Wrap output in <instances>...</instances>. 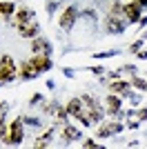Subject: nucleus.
I'll return each mask as SVG.
<instances>
[{"instance_id": "19", "label": "nucleus", "mask_w": 147, "mask_h": 149, "mask_svg": "<svg viewBox=\"0 0 147 149\" xmlns=\"http://www.w3.org/2000/svg\"><path fill=\"white\" fill-rule=\"evenodd\" d=\"M132 87L141 89V91H147V82L143 80V78H138V76H134V78H132Z\"/></svg>"}, {"instance_id": "7", "label": "nucleus", "mask_w": 147, "mask_h": 149, "mask_svg": "<svg viewBox=\"0 0 147 149\" xmlns=\"http://www.w3.org/2000/svg\"><path fill=\"white\" fill-rule=\"evenodd\" d=\"M29 62L38 69V74H45V71H49V69L54 67V65H51V56H43V54H36Z\"/></svg>"}, {"instance_id": "17", "label": "nucleus", "mask_w": 147, "mask_h": 149, "mask_svg": "<svg viewBox=\"0 0 147 149\" xmlns=\"http://www.w3.org/2000/svg\"><path fill=\"white\" fill-rule=\"evenodd\" d=\"M13 13H16L13 2H0V16H13Z\"/></svg>"}, {"instance_id": "36", "label": "nucleus", "mask_w": 147, "mask_h": 149, "mask_svg": "<svg viewBox=\"0 0 147 149\" xmlns=\"http://www.w3.org/2000/svg\"><path fill=\"white\" fill-rule=\"evenodd\" d=\"M2 111H7V102H0V113Z\"/></svg>"}, {"instance_id": "22", "label": "nucleus", "mask_w": 147, "mask_h": 149, "mask_svg": "<svg viewBox=\"0 0 147 149\" xmlns=\"http://www.w3.org/2000/svg\"><path fill=\"white\" fill-rule=\"evenodd\" d=\"M56 7H58V0H49V2H47V13H49V16H54V13H56Z\"/></svg>"}, {"instance_id": "20", "label": "nucleus", "mask_w": 147, "mask_h": 149, "mask_svg": "<svg viewBox=\"0 0 147 149\" xmlns=\"http://www.w3.org/2000/svg\"><path fill=\"white\" fill-rule=\"evenodd\" d=\"M118 51H96L94 54V58H98V60H105V58H114Z\"/></svg>"}, {"instance_id": "6", "label": "nucleus", "mask_w": 147, "mask_h": 149, "mask_svg": "<svg viewBox=\"0 0 147 149\" xmlns=\"http://www.w3.org/2000/svg\"><path fill=\"white\" fill-rule=\"evenodd\" d=\"M123 13H125V18H127V22L132 25V22H138V18H141V7L136 5L134 0L132 2H127V5H123Z\"/></svg>"}, {"instance_id": "21", "label": "nucleus", "mask_w": 147, "mask_h": 149, "mask_svg": "<svg viewBox=\"0 0 147 149\" xmlns=\"http://www.w3.org/2000/svg\"><path fill=\"white\" fill-rule=\"evenodd\" d=\"M145 40H147V38H141V40H136V42L129 47V51H132V54H138V51L143 49V42H145Z\"/></svg>"}, {"instance_id": "31", "label": "nucleus", "mask_w": 147, "mask_h": 149, "mask_svg": "<svg viewBox=\"0 0 147 149\" xmlns=\"http://www.w3.org/2000/svg\"><path fill=\"white\" fill-rule=\"evenodd\" d=\"M123 69V71H129V74H134L136 76V67H134V65H125V67H120Z\"/></svg>"}, {"instance_id": "2", "label": "nucleus", "mask_w": 147, "mask_h": 149, "mask_svg": "<svg viewBox=\"0 0 147 149\" xmlns=\"http://www.w3.org/2000/svg\"><path fill=\"white\" fill-rule=\"evenodd\" d=\"M22 118H16L11 125H9V129H7V136H5V143L9 145H20L22 143Z\"/></svg>"}, {"instance_id": "34", "label": "nucleus", "mask_w": 147, "mask_h": 149, "mask_svg": "<svg viewBox=\"0 0 147 149\" xmlns=\"http://www.w3.org/2000/svg\"><path fill=\"white\" fill-rule=\"evenodd\" d=\"M92 71H94L96 76H100V74H103V67H92Z\"/></svg>"}, {"instance_id": "14", "label": "nucleus", "mask_w": 147, "mask_h": 149, "mask_svg": "<svg viewBox=\"0 0 147 149\" xmlns=\"http://www.w3.org/2000/svg\"><path fill=\"white\" fill-rule=\"evenodd\" d=\"M65 109H67V113H71V116H80V113H83V100L80 98H71Z\"/></svg>"}, {"instance_id": "15", "label": "nucleus", "mask_w": 147, "mask_h": 149, "mask_svg": "<svg viewBox=\"0 0 147 149\" xmlns=\"http://www.w3.org/2000/svg\"><path fill=\"white\" fill-rule=\"evenodd\" d=\"M74 138H80V131L76 129V127H71V125L65 123V129H62V140H74Z\"/></svg>"}, {"instance_id": "30", "label": "nucleus", "mask_w": 147, "mask_h": 149, "mask_svg": "<svg viewBox=\"0 0 147 149\" xmlns=\"http://www.w3.org/2000/svg\"><path fill=\"white\" fill-rule=\"evenodd\" d=\"M83 147H85V149H89V147H92V149H96V147H100V145H98V143H94V140H85V143H83Z\"/></svg>"}, {"instance_id": "10", "label": "nucleus", "mask_w": 147, "mask_h": 149, "mask_svg": "<svg viewBox=\"0 0 147 149\" xmlns=\"http://www.w3.org/2000/svg\"><path fill=\"white\" fill-rule=\"evenodd\" d=\"M20 78L22 80H34V78H38V69L31 65V62H24V65H20Z\"/></svg>"}, {"instance_id": "24", "label": "nucleus", "mask_w": 147, "mask_h": 149, "mask_svg": "<svg viewBox=\"0 0 147 149\" xmlns=\"http://www.w3.org/2000/svg\"><path fill=\"white\" fill-rule=\"evenodd\" d=\"M83 18L94 22V20H96V11H94V9H85V11H83Z\"/></svg>"}, {"instance_id": "1", "label": "nucleus", "mask_w": 147, "mask_h": 149, "mask_svg": "<svg viewBox=\"0 0 147 149\" xmlns=\"http://www.w3.org/2000/svg\"><path fill=\"white\" fill-rule=\"evenodd\" d=\"M127 25L129 22L125 18V13H107V18H105V27L109 33H123Z\"/></svg>"}, {"instance_id": "32", "label": "nucleus", "mask_w": 147, "mask_h": 149, "mask_svg": "<svg viewBox=\"0 0 147 149\" xmlns=\"http://www.w3.org/2000/svg\"><path fill=\"white\" fill-rule=\"evenodd\" d=\"M134 2L141 7V9H147V0H134Z\"/></svg>"}, {"instance_id": "27", "label": "nucleus", "mask_w": 147, "mask_h": 149, "mask_svg": "<svg viewBox=\"0 0 147 149\" xmlns=\"http://www.w3.org/2000/svg\"><path fill=\"white\" fill-rule=\"evenodd\" d=\"M111 2H114V0H96V5H98V7H103L105 11H109V7H111Z\"/></svg>"}, {"instance_id": "26", "label": "nucleus", "mask_w": 147, "mask_h": 149, "mask_svg": "<svg viewBox=\"0 0 147 149\" xmlns=\"http://www.w3.org/2000/svg\"><path fill=\"white\" fill-rule=\"evenodd\" d=\"M43 93H34V96H31V100H29V105H34V107H36L38 105V102H43Z\"/></svg>"}, {"instance_id": "25", "label": "nucleus", "mask_w": 147, "mask_h": 149, "mask_svg": "<svg viewBox=\"0 0 147 149\" xmlns=\"http://www.w3.org/2000/svg\"><path fill=\"white\" fill-rule=\"evenodd\" d=\"M22 123L31 125V127H40V120H38V118H31V116H27V118H22Z\"/></svg>"}, {"instance_id": "9", "label": "nucleus", "mask_w": 147, "mask_h": 149, "mask_svg": "<svg viewBox=\"0 0 147 149\" xmlns=\"http://www.w3.org/2000/svg\"><path fill=\"white\" fill-rule=\"evenodd\" d=\"M18 29H20V36H22V38H36L38 33H40V25H38L36 20L24 22V25H20Z\"/></svg>"}, {"instance_id": "16", "label": "nucleus", "mask_w": 147, "mask_h": 149, "mask_svg": "<svg viewBox=\"0 0 147 149\" xmlns=\"http://www.w3.org/2000/svg\"><path fill=\"white\" fill-rule=\"evenodd\" d=\"M87 116H89V120H92V123H100V120H103V116H105V111H103L98 105H94V107H89V113H87Z\"/></svg>"}, {"instance_id": "23", "label": "nucleus", "mask_w": 147, "mask_h": 149, "mask_svg": "<svg viewBox=\"0 0 147 149\" xmlns=\"http://www.w3.org/2000/svg\"><path fill=\"white\" fill-rule=\"evenodd\" d=\"M80 100H83L87 107H94V105H96V98H94V96H89V93H85V96H83Z\"/></svg>"}, {"instance_id": "5", "label": "nucleus", "mask_w": 147, "mask_h": 149, "mask_svg": "<svg viewBox=\"0 0 147 149\" xmlns=\"http://www.w3.org/2000/svg\"><path fill=\"white\" fill-rule=\"evenodd\" d=\"M120 131H123V123H103L98 127L96 136L98 138H107V136H116Z\"/></svg>"}, {"instance_id": "12", "label": "nucleus", "mask_w": 147, "mask_h": 149, "mask_svg": "<svg viewBox=\"0 0 147 149\" xmlns=\"http://www.w3.org/2000/svg\"><path fill=\"white\" fill-rule=\"evenodd\" d=\"M120 98H118V96H114V93H111V96H107V113H111V116H116L118 111H120Z\"/></svg>"}, {"instance_id": "8", "label": "nucleus", "mask_w": 147, "mask_h": 149, "mask_svg": "<svg viewBox=\"0 0 147 149\" xmlns=\"http://www.w3.org/2000/svg\"><path fill=\"white\" fill-rule=\"evenodd\" d=\"M31 49L36 51V54H43V56H51V42H49L47 38H34V42H31Z\"/></svg>"}, {"instance_id": "33", "label": "nucleus", "mask_w": 147, "mask_h": 149, "mask_svg": "<svg viewBox=\"0 0 147 149\" xmlns=\"http://www.w3.org/2000/svg\"><path fill=\"white\" fill-rule=\"evenodd\" d=\"M62 74L67 76V78H74V71H71V69H62Z\"/></svg>"}, {"instance_id": "35", "label": "nucleus", "mask_w": 147, "mask_h": 149, "mask_svg": "<svg viewBox=\"0 0 147 149\" xmlns=\"http://www.w3.org/2000/svg\"><path fill=\"white\" fill-rule=\"evenodd\" d=\"M136 56H138V58H143V60H145V58H147V51H138Z\"/></svg>"}, {"instance_id": "11", "label": "nucleus", "mask_w": 147, "mask_h": 149, "mask_svg": "<svg viewBox=\"0 0 147 149\" xmlns=\"http://www.w3.org/2000/svg\"><path fill=\"white\" fill-rule=\"evenodd\" d=\"M129 87H132V82H127V80H114L109 85L111 93H118V96H125V93L129 91Z\"/></svg>"}, {"instance_id": "18", "label": "nucleus", "mask_w": 147, "mask_h": 149, "mask_svg": "<svg viewBox=\"0 0 147 149\" xmlns=\"http://www.w3.org/2000/svg\"><path fill=\"white\" fill-rule=\"evenodd\" d=\"M51 136H54V129H51V131H47V134H45V136L43 138H38V140H36V143H34V147H47V145H49V140H51Z\"/></svg>"}, {"instance_id": "13", "label": "nucleus", "mask_w": 147, "mask_h": 149, "mask_svg": "<svg viewBox=\"0 0 147 149\" xmlns=\"http://www.w3.org/2000/svg\"><path fill=\"white\" fill-rule=\"evenodd\" d=\"M29 20H34V11L31 9H27V7H20V11L16 13V25H24V22H29Z\"/></svg>"}, {"instance_id": "37", "label": "nucleus", "mask_w": 147, "mask_h": 149, "mask_svg": "<svg viewBox=\"0 0 147 149\" xmlns=\"http://www.w3.org/2000/svg\"><path fill=\"white\" fill-rule=\"evenodd\" d=\"M5 82H7V80H5V76L0 74V87H2V85H5Z\"/></svg>"}, {"instance_id": "4", "label": "nucleus", "mask_w": 147, "mask_h": 149, "mask_svg": "<svg viewBox=\"0 0 147 149\" xmlns=\"http://www.w3.org/2000/svg\"><path fill=\"white\" fill-rule=\"evenodd\" d=\"M0 74L5 76L7 82L13 80V78H16V74H18V67L13 65V60H11L9 56H2V58H0Z\"/></svg>"}, {"instance_id": "28", "label": "nucleus", "mask_w": 147, "mask_h": 149, "mask_svg": "<svg viewBox=\"0 0 147 149\" xmlns=\"http://www.w3.org/2000/svg\"><path fill=\"white\" fill-rule=\"evenodd\" d=\"M134 113H136L141 120H147V107H141V109H138V111H134Z\"/></svg>"}, {"instance_id": "29", "label": "nucleus", "mask_w": 147, "mask_h": 149, "mask_svg": "<svg viewBox=\"0 0 147 149\" xmlns=\"http://www.w3.org/2000/svg\"><path fill=\"white\" fill-rule=\"evenodd\" d=\"M58 109H60V107H58V102L54 100V102H49V107H47V113H56Z\"/></svg>"}, {"instance_id": "3", "label": "nucleus", "mask_w": 147, "mask_h": 149, "mask_svg": "<svg viewBox=\"0 0 147 149\" xmlns=\"http://www.w3.org/2000/svg\"><path fill=\"white\" fill-rule=\"evenodd\" d=\"M76 18H78V9H76L74 5H69L67 9L62 11V16H60V27H62V31H71Z\"/></svg>"}]
</instances>
